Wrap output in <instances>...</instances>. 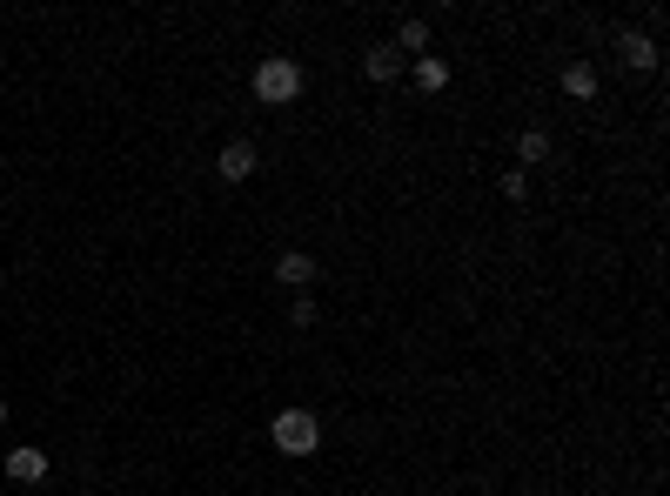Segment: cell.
Instances as JSON below:
<instances>
[{"mask_svg":"<svg viewBox=\"0 0 670 496\" xmlns=\"http://www.w3.org/2000/svg\"><path fill=\"white\" fill-rule=\"evenodd\" d=\"M295 94H302V61H289V54H262V61H255V101L289 108Z\"/></svg>","mask_w":670,"mask_h":496,"instance_id":"1","label":"cell"},{"mask_svg":"<svg viewBox=\"0 0 670 496\" xmlns=\"http://www.w3.org/2000/svg\"><path fill=\"white\" fill-rule=\"evenodd\" d=\"M268 436H275V450H282V456H315V450H322V423H315V409H282V416L268 423Z\"/></svg>","mask_w":670,"mask_h":496,"instance_id":"2","label":"cell"},{"mask_svg":"<svg viewBox=\"0 0 670 496\" xmlns=\"http://www.w3.org/2000/svg\"><path fill=\"white\" fill-rule=\"evenodd\" d=\"M617 61H624V74H657V34H644V27H624L617 34Z\"/></svg>","mask_w":670,"mask_h":496,"instance_id":"3","label":"cell"},{"mask_svg":"<svg viewBox=\"0 0 670 496\" xmlns=\"http://www.w3.org/2000/svg\"><path fill=\"white\" fill-rule=\"evenodd\" d=\"M315 275H322V269H315L309 248H282V262H275V282H289L295 295H309V289H315Z\"/></svg>","mask_w":670,"mask_h":496,"instance_id":"4","label":"cell"},{"mask_svg":"<svg viewBox=\"0 0 670 496\" xmlns=\"http://www.w3.org/2000/svg\"><path fill=\"white\" fill-rule=\"evenodd\" d=\"M255 168H262V155H255V141H228L222 155H215V175H222V181H248Z\"/></svg>","mask_w":670,"mask_h":496,"instance_id":"5","label":"cell"},{"mask_svg":"<svg viewBox=\"0 0 670 496\" xmlns=\"http://www.w3.org/2000/svg\"><path fill=\"white\" fill-rule=\"evenodd\" d=\"M402 68H409V61H402V54H396V47H389V41L362 47V74H369V81H376V88H389V81H396Z\"/></svg>","mask_w":670,"mask_h":496,"instance_id":"6","label":"cell"},{"mask_svg":"<svg viewBox=\"0 0 670 496\" xmlns=\"http://www.w3.org/2000/svg\"><path fill=\"white\" fill-rule=\"evenodd\" d=\"M7 483H47V450H34V443L7 450Z\"/></svg>","mask_w":670,"mask_h":496,"instance_id":"7","label":"cell"},{"mask_svg":"<svg viewBox=\"0 0 670 496\" xmlns=\"http://www.w3.org/2000/svg\"><path fill=\"white\" fill-rule=\"evenodd\" d=\"M563 94H570V101H597V68H590L583 54L563 68Z\"/></svg>","mask_w":670,"mask_h":496,"instance_id":"8","label":"cell"},{"mask_svg":"<svg viewBox=\"0 0 670 496\" xmlns=\"http://www.w3.org/2000/svg\"><path fill=\"white\" fill-rule=\"evenodd\" d=\"M416 88H423V94H443L449 88V61H443V54H416Z\"/></svg>","mask_w":670,"mask_h":496,"instance_id":"9","label":"cell"},{"mask_svg":"<svg viewBox=\"0 0 670 496\" xmlns=\"http://www.w3.org/2000/svg\"><path fill=\"white\" fill-rule=\"evenodd\" d=\"M402 54V61H409V54H429V21H416V14H409V21L396 27V41H389Z\"/></svg>","mask_w":670,"mask_h":496,"instance_id":"10","label":"cell"},{"mask_svg":"<svg viewBox=\"0 0 670 496\" xmlns=\"http://www.w3.org/2000/svg\"><path fill=\"white\" fill-rule=\"evenodd\" d=\"M516 161H523V168H530V161H550V135H543V128H523V135H516Z\"/></svg>","mask_w":670,"mask_h":496,"instance_id":"11","label":"cell"},{"mask_svg":"<svg viewBox=\"0 0 670 496\" xmlns=\"http://www.w3.org/2000/svg\"><path fill=\"white\" fill-rule=\"evenodd\" d=\"M289 322H295V329H315V322H322V316H315V295H295V302H289Z\"/></svg>","mask_w":670,"mask_h":496,"instance_id":"12","label":"cell"},{"mask_svg":"<svg viewBox=\"0 0 670 496\" xmlns=\"http://www.w3.org/2000/svg\"><path fill=\"white\" fill-rule=\"evenodd\" d=\"M503 195L523 202V195H530V168H510V175H503Z\"/></svg>","mask_w":670,"mask_h":496,"instance_id":"13","label":"cell"},{"mask_svg":"<svg viewBox=\"0 0 670 496\" xmlns=\"http://www.w3.org/2000/svg\"><path fill=\"white\" fill-rule=\"evenodd\" d=\"M0 423H7V396H0Z\"/></svg>","mask_w":670,"mask_h":496,"instance_id":"14","label":"cell"}]
</instances>
